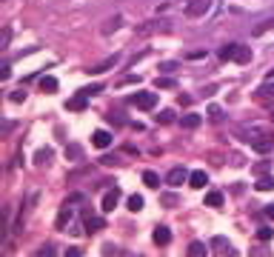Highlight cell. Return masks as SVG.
I'll return each mask as SVG.
<instances>
[{
    "label": "cell",
    "instance_id": "cell-10",
    "mask_svg": "<svg viewBox=\"0 0 274 257\" xmlns=\"http://www.w3.org/2000/svg\"><path fill=\"white\" fill-rule=\"evenodd\" d=\"M189 183L194 186V189H203V186L209 183V177H206V171H191V174H189Z\"/></svg>",
    "mask_w": 274,
    "mask_h": 257
},
{
    "label": "cell",
    "instance_id": "cell-15",
    "mask_svg": "<svg viewBox=\"0 0 274 257\" xmlns=\"http://www.w3.org/2000/svg\"><path fill=\"white\" fill-rule=\"evenodd\" d=\"M254 189H257V192H272L274 189V177H263V180H257Z\"/></svg>",
    "mask_w": 274,
    "mask_h": 257
},
{
    "label": "cell",
    "instance_id": "cell-5",
    "mask_svg": "<svg viewBox=\"0 0 274 257\" xmlns=\"http://www.w3.org/2000/svg\"><path fill=\"white\" fill-rule=\"evenodd\" d=\"M211 246H214V252H217V255H234L232 243H229L226 237H214V240H211Z\"/></svg>",
    "mask_w": 274,
    "mask_h": 257
},
{
    "label": "cell",
    "instance_id": "cell-24",
    "mask_svg": "<svg viewBox=\"0 0 274 257\" xmlns=\"http://www.w3.org/2000/svg\"><path fill=\"white\" fill-rule=\"evenodd\" d=\"M269 26H274V18H272V20H266V23H260V26H257V29H254V35H263V32H266V29H269Z\"/></svg>",
    "mask_w": 274,
    "mask_h": 257
},
{
    "label": "cell",
    "instance_id": "cell-25",
    "mask_svg": "<svg viewBox=\"0 0 274 257\" xmlns=\"http://www.w3.org/2000/svg\"><path fill=\"white\" fill-rule=\"evenodd\" d=\"M257 237H260V240H272V229H269V226H266V229H260Z\"/></svg>",
    "mask_w": 274,
    "mask_h": 257
},
{
    "label": "cell",
    "instance_id": "cell-29",
    "mask_svg": "<svg viewBox=\"0 0 274 257\" xmlns=\"http://www.w3.org/2000/svg\"><path fill=\"white\" fill-rule=\"evenodd\" d=\"M174 203H177V197H174V194H166V197H163V206H174Z\"/></svg>",
    "mask_w": 274,
    "mask_h": 257
},
{
    "label": "cell",
    "instance_id": "cell-20",
    "mask_svg": "<svg viewBox=\"0 0 274 257\" xmlns=\"http://www.w3.org/2000/svg\"><path fill=\"white\" fill-rule=\"evenodd\" d=\"M272 94H274V83H266L257 89V97H272Z\"/></svg>",
    "mask_w": 274,
    "mask_h": 257
},
{
    "label": "cell",
    "instance_id": "cell-12",
    "mask_svg": "<svg viewBox=\"0 0 274 257\" xmlns=\"http://www.w3.org/2000/svg\"><path fill=\"white\" fill-rule=\"evenodd\" d=\"M206 206L220 209V206H223V194H220V192H209V194H206Z\"/></svg>",
    "mask_w": 274,
    "mask_h": 257
},
{
    "label": "cell",
    "instance_id": "cell-23",
    "mask_svg": "<svg viewBox=\"0 0 274 257\" xmlns=\"http://www.w3.org/2000/svg\"><path fill=\"white\" fill-rule=\"evenodd\" d=\"M157 86H160V89H174V80H171V77H157Z\"/></svg>",
    "mask_w": 274,
    "mask_h": 257
},
{
    "label": "cell",
    "instance_id": "cell-34",
    "mask_svg": "<svg viewBox=\"0 0 274 257\" xmlns=\"http://www.w3.org/2000/svg\"><path fill=\"white\" fill-rule=\"evenodd\" d=\"M269 77H274V69H272V72H269Z\"/></svg>",
    "mask_w": 274,
    "mask_h": 257
},
{
    "label": "cell",
    "instance_id": "cell-11",
    "mask_svg": "<svg viewBox=\"0 0 274 257\" xmlns=\"http://www.w3.org/2000/svg\"><path fill=\"white\" fill-rule=\"evenodd\" d=\"M40 92L55 94V92H57V80H55V77H40Z\"/></svg>",
    "mask_w": 274,
    "mask_h": 257
},
{
    "label": "cell",
    "instance_id": "cell-6",
    "mask_svg": "<svg viewBox=\"0 0 274 257\" xmlns=\"http://www.w3.org/2000/svg\"><path fill=\"white\" fill-rule=\"evenodd\" d=\"M154 243H157V246H169L171 243V232L166 226H157V229H154Z\"/></svg>",
    "mask_w": 274,
    "mask_h": 257
},
{
    "label": "cell",
    "instance_id": "cell-4",
    "mask_svg": "<svg viewBox=\"0 0 274 257\" xmlns=\"http://www.w3.org/2000/svg\"><path fill=\"white\" fill-rule=\"evenodd\" d=\"M186 177H189V171L183 169V166H174V169L166 174V183H169V186H180V183H183Z\"/></svg>",
    "mask_w": 274,
    "mask_h": 257
},
{
    "label": "cell",
    "instance_id": "cell-30",
    "mask_svg": "<svg viewBox=\"0 0 274 257\" xmlns=\"http://www.w3.org/2000/svg\"><path fill=\"white\" fill-rule=\"evenodd\" d=\"M12 100H15V103H20V100H26V92H15V94H12Z\"/></svg>",
    "mask_w": 274,
    "mask_h": 257
},
{
    "label": "cell",
    "instance_id": "cell-17",
    "mask_svg": "<svg viewBox=\"0 0 274 257\" xmlns=\"http://www.w3.org/2000/svg\"><path fill=\"white\" fill-rule=\"evenodd\" d=\"M128 209H131V212H140V209H143V197H140V194H131V197H128V203H126Z\"/></svg>",
    "mask_w": 274,
    "mask_h": 257
},
{
    "label": "cell",
    "instance_id": "cell-9",
    "mask_svg": "<svg viewBox=\"0 0 274 257\" xmlns=\"http://www.w3.org/2000/svg\"><path fill=\"white\" fill-rule=\"evenodd\" d=\"M91 143H94L97 149H106V146L111 143V131H94V137H91Z\"/></svg>",
    "mask_w": 274,
    "mask_h": 257
},
{
    "label": "cell",
    "instance_id": "cell-2",
    "mask_svg": "<svg viewBox=\"0 0 274 257\" xmlns=\"http://www.w3.org/2000/svg\"><path fill=\"white\" fill-rule=\"evenodd\" d=\"M211 6H214V0H189L183 6V15L186 18H206L211 12Z\"/></svg>",
    "mask_w": 274,
    "mask_h": 257
},
{
    "label": "cell",
    "instance_id": "cell-26",
    "mask_svg": "<svg viewBox=\"0 0 274 257\" xmlns=\"http://www.w3.org/2000/svg\"><path fill=\"white\" fill-rule=\"evenodd\" d=\"M109 120H114V123H123V120H126V117H123V114H120V111H109Z\"/></svg>",
    "mask_w": 274,
    "mask_h": 257
},
{
    "label": "cell",
    "instance_id": "cell-21",
    "mask_svg": "<svg viewBox=\"0 0 274 257\" xmlns=\"http://www.w3.org/2000/svg\"><path fill=\"white\" fill-rule=\"evenodd\" d=\"M171 120H174V111H169V109L157 114V123H171Z\"/></svg>",
    "mask_w": 274,
    "mask_h": 257
},
{
    "label": "cell",
    "instance_id": "cell-1",
    "mask_svg": "<svg viewBox=\"0 0 274 257\" xmlns=\"http://www.w3.org/2000/svg\"><path fill=\"white\" fill-rule=\"evenodd\" d=\"M220 60H234V63H252V49L243 43H232L220 49Z\"/></svg>",
    "mask_w": 274,
    "mask_h": 257
},
{
    "label": "cell",
    "instance_id": "cell-22",
    "mask_svg": "<svg viewBox=\"0 0 274 257\" xmlns=\"http://www.w3.org/2000/svg\"><path fill=\"white\" fill-rule=\"evenodd\" d=\"M117 26H120V18H114V20H106V23H103V35H109V32H111V29H117Z\"/></svg>",
    "mask_w": 274,
    "mask_h": 257
},
{
    "label": "cell",
    "instance_id": "cell-14",
    "mask_svg": "<svg viewBox=\"0 0 274 257\" xmlns=\"http://www.w3.org/2000/svg\"><path fill=\"white\" fill-rule=\"evenodd\" d=\"M206 252H209V246H206V243H200V240H194V243L189 246V255L191 257H200V255H206Z\"/></svg>",
    "mask_w": 274,
    "mask_h": 257
},
{
    "label": "cell",
    "instance_id": "cell-35",
    "mask_svg": "<svg viewBox=\"0 0 274 257\" xmlns=\"http://www.w3.org/2000/svg\"><path fill=\"white\" fill-rule=\"evenodd\" d=\"M272 120H274V106H272Z\"/></svg>",
    "mask_w": 274,
    "mask_h": 257
},
{
    "label": "cell",
    "instance_id": "cell-16",
    "mask_svg": "<svg viewBox=\"0 0 274 257\" xmlns=\"http://www.w3.org/2000/svg\"><path fill=\"white\" fill-rule=\"evenodd\" d=\"M143 183L151 186V189H157V186H160V177H157L154 171H143Z\"/></svg>",
    "mask_w": 274,
    "mask_h": 257
},
{
    "label": "cell",
    "instance_id": "cell-8",
    "mask_svg": "<svg viewBox=\"0 0 274 257\" xmlns=\"http://www.w3.org/2000/svg\"><path fill=\"white\" fill-rule=\"evenodd\" d=\"M117 200H120V192H117V189L106 192V197H103V212H111V209L117 206Z\"/></svg>",
    "mask_w": 274,
    "mask_h": 257
},
{
    "label": "cell",
    "instance_id": "cell-13",
    "mask_svg": "<svg viewBox=\"0 0 274 257\" xmlns=\"http://www.w3.org/2000/svg\"><path fill=\"white\" fill-rule=\"evenodd\" d=\"M114 63H117V57H109V60H103V63H97V66H89V74H97V72H106V69H111Z\"/></svg>",
    "mask_w": 274,
    "mask_h": 257
},
{
    "label": "cell",
    "instance_id": "cell-27",
    "mask_svg": "<svg viewBox=\"0 0 274 257\" xmlns=\"http://www.w3.org/2000/svg\"><path fill=\"white\" fill-rule=\"evenodd\" d=\"M49 160H52V151L43 149V151H40V157H37V163H49Z\"/></svg>",
    "mask_w": 274,
    "mask_h": 257
},
{
    "label": "cell",
    "instance_id": "cell-33",
    "mask_svg": "<svg viewBox=\"0 0 274 257\" xmlns=\"http://www.w3.org/2000/svg\"><path fill=\"white\" fill-rule=\"evenodd\" d=\"M266 214H269V217L274 220V206H269V209H266Z\"/></svg>",
    "mask_w": 274,
    "mask_h": 257
},
{
    "label": "cell",
    "instance_id": "cell-31",
    "mask_svg": "<svg viewBox=\"0 0 274 257\" xmlns=\"http://www.w3.org/2000/svg\"><path fill=\"white\" fill-rule=\"evenodd\" d=\"M174 69H177V63H163L160 66V72H174Z\"/></svg>",
    "mask_w": 274,
    "mask_h": 257
},
{
    "label": "cell",
    "instance_id": "cell-19",
    "mask_svg": "<svg viewBox=\"0 0 274 257\" xmlns=\"http://www.w3.org/2000/svg\"><path fill=\"white\" fill-rule=\"evenodd\" d=\"M69 109H74V111H83V109H86V97H83V94H77L74 100H69Z\"/></svg>",
    "mask_w": 274,
    "mask_h": 257
},
{
    "label": "cell",
    "instance_id": "cell-32",
    "mask_svg": "<svg viewBox=\"0 0 274 257\" xmlns=\"http://www.w3.org/2000/svg\"><path fill=\"white\" fill-rule=\"evenodd\" d=\"M0 46H3V49L9 46V29H3V40H0Z\"/></svg>",
    "mask_w": 274,
    "mask_h": 257
},
{
    "label": "cell",
    "instance_id": "cell-3",
    "mask_svg": "<svg viewBox=\"0 0 274 257\" xmlns=\"http://www.w3.org/2000/svg\"><path fill=\"white\" fill-rule=\"evenodd\" d=\"M131 103L137 109H154L157 106V94H151V92H137V94L131 97Z\"/></svg>",
    "mask_w": 274,
    "mask_h": 257
},
{
    "label": "cell",
    "instance_id": "cell-28",
    "mask_svg": "<svg viewBox=\"0 0 274 257\" xmlns=\"http://www.w3.org/2000/svg\"><path fill=\"white\" fill-rule=\"evenodd\" d=\"M97 92H100V86H89V89H83L80 94H83V97H89V94H97Z\"/></svg>",
    "mask_w": 274,
    "mask_h": 257
},
{
    "label": "cell",
    "instance_id": "cell-18",
    "mask_svg": "<svg viewBox=\"0 0 274 257\" xmlns=\"http://www.w3.org/2000/svg\"><path fill=\"white\" fill-rule=\"evenodd\" d=\"M180 123H183V128H197L200 126V117H197V114H186Z\"/></svg>",
    "mask_w": 274,
    "mask_h": 257
},
{
    "label": "cell",
    "instance_id": "cell-7",
    "mask_svg": "<svg viewBox=\"0 0 274 257\" xmlns=\"http://www.w3.org/2000/svg\"><path fill=\"white\" fill-rule=\"evenodd\" d=\"M106 223H103V217H91V214H86V232L89 235H94V232H100Z\"/></svg>",
    "mask_w": 274,
    "mask_h": 257
}]
</instances>
